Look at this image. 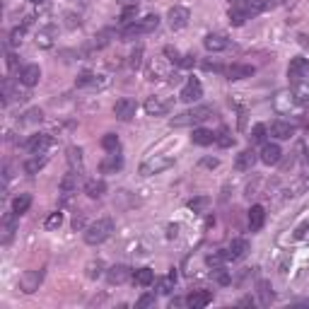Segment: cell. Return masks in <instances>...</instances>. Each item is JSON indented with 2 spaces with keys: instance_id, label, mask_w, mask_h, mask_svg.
Returning a JSON list of instances; mask_svg holds the SVG:
<instances>
[{
  "instance_id": "cell-1",
  "label": "cell",
  "mask_w": 309,
  "mask_h": 309,
  "mask_svg": "<svg viewBox=\"0 0 309 309\" xmlns=\"http://www.w3.org/2000/svg\"><path fill=\"white\" fill-rule=\"evenodd\" d=\"M213 116V107H208V104H200V107H193V109L184 111V114H179V116H174L172 121H169V126L172 128H184V126H193V123H203L205 118Z\"/></svg>"
},
{
  "instance_id": "cell-2",
  "label": "cell",
  "mask_w": 309,
  "mask_h": 309,
  "mask_svg": "<svg viewBox=\"0 0 309 309\" xmlns=\"http://www.w3.org/2000/svg\"><path fill=\"white\" fill-rule=\"evenodd\" d=\"M111 232H114V220L101 218V220H97V222H92L90 227L85 229V242L90 246H97V244H101V242H107L111 237Z\"/></svg>"
},
{
  "instance_id": "cell-3",
  "label": "cell",
  "mask_w": 309,
  "mask_h": 309,
  "mask_svg": "<svg viewBox=\"0 0 309 309\" xmlns=\"http://www.w3.org/2000/svg\"><path fill=\"white\" fill-rule=\"evenodd\" d=\"M157 27H160V17H157V15H147V17L138 19L133 24H128V27L121 32V41H131V39H136V37L150 34V32H154Z\"/></svg>"
},
{
  "instance_id": "cell-4",
  "label": "cell",
  "mask_w": 309,
  "mask_h": 309,
  "mask_svg": "<svg viewBox=\"0 0 309 309\" xmlns=\"http://www.w3.org/2000/svg\"><path fill=\"white\" fill-rule=\"evenodd\" d=\"M288 78H290L292 85L309 80V61H307V58H302V56L292 58L290 65H288Z\"/></svg>"
},
{
  "instance_id": "cell-5",
  "label": "cell",
  "mask_w": 309,
  "mask_h": 309,
  "mask_svg": "<svg viewBox=\"0 0 309 309\" xmlns=\"http://www.w3.org/2000/svg\"><path fill=\"white\" fill-rule=\"evenodd\" d=\"M174 164L172 157H164V154H154L152 160H147V162L140 164V174L143 176H152V174H160L164 169H169Z\"/></svg>"
},
{
  "instance_id": "cell-6",
  "label": "cell",
  "mask_w": 309,
  "mask_h": 309,
  "mask_svg": "<svg viewBox=\"0 0 309 309\" xmlns=\"http://www.w3.org/2000/svg\"><path fill=\"white\" fill-rule=\"evenodd\" d=\"M200 97H203V85H200L196 78H189L186 85L182 87V92H179V99L186 101V104H193V101H198Z\"/></svg>"
},
{
  "instance_id": "cell-7",
  "label": "cell",
  "mask_w": 309,
  "mask_h": 309,
  "mask_svg": "<svg viewBox=\"0 0 309 309\" xmlns=\"http://www.w3.org/2000/svg\"><path fill=\"white\" fill-rule=\"evenodd\" d=\"M136 111H138L136 99H128V97H123V99H118L114 104V116L118 121H131V118L136 116Z\"/></svg>"
},
{
  "instance_id": "cell-8",
  "label": "cell",
  "mask_w": 309,
  "mask_h": 309,
  "mask_svg": "<svg viewBox=\"0 0 309 309\" xmlns=\"http://www.w3.org/2000/svg\"><path fill=\"white\" fill-rule=\"evenodd\" d=\"M172 109V99H162V97H147L145 111L150 116H164Z\"/></svg>"
},
{
  "instance_id": "cell-9",
  "label": "cell",
  "mask_w": 309,
  "mask_h": 309,
  "mask_svg": "<svg viewBox=\"0 0 309 309\" xmlns=\"http://www.w3.org/2000/svg\"><path fill=\"white\" fill-rule=\"evenodd\" d=\"M41 280H44V271H27L22 278H19V288L27 292V295H32V292L39 290Z\"/></svg>"
},
{
  "instance_id": "cell-10",
  "label": "cell",
  "mask_w": 309,
  "mask_h": 309,
  "mask_svg": "<svg viewBox=\"0 0 309 309\" xmlns=\"http://www.w3.org/2000/svg\"><path fill=\"white\" fill-rule=\"evenodd\" d=\"M27 152L29 154H44L48 147H51V136H46V133H37V136H32L27 140Z\"/></svg>"
},
{
  "instance_id": "cell-11",
  "label": "cell",
  "mask_w": 309,
  "mask_h": 309,
  "mask_svg": "<svg viewBox=\"0 0 309 309\" xmlns=\"http://www.w3.org/2000/svg\"><path fill=\"white\" fill-rule=\"evenodd\" d=\"M225 254H227V261H239V259H244L249 254V242L246 239H232V244L225 249Z\"/></svg>"
},
{
  "instance_id": "cell-12",
  "label": "cell",
  "mask_w": 309,
  "mask_h": 309,
  "mask_svg": "<svg viewBox=\"0 0 309 309\" xmlns=\"http://www.w3.org/2000/svg\"><path fill=\"white\" fill-rule=\"evenodd\" d=\"M210 302H213V292L210 290H193L186 297V304L191 309H203V307H208Z\"/></svg>"
},
{
  "instance_id": "cell-13",
  "label": "cell",
  "mask_w": 309,
  "mask_h": 309,
  "mask_svg": "<svg viewBox=\"0 0 309 309\" xmlns=\"http://www.w3.org/2000/svg\"><path fill=\"white\" fill-rule=\"evenodd\" d=\"M167 19H169V27L172 29H184L186 24H189L191 15H189V10L186 8H172L169 10V15H167Z\"/></svg>"
},
{
  "instance_id": "cell-14",
  "label": "cell",
  "mask_w": 309,
  "mask_h": 309,
  "mask_svg": "<svg viewBox=\"0 0 309 309\" xmlns=\"http://www.w3.org/2000/svg\"><path fill=\"white\" fill-rule=\"evenodd\" d=\"M256 73L254 65H244V63H235L225 68V75H227V80H244V78H251Z\"/></svg>"
},
{
  "instance_id": "cell-15",
  "label": "cell",
  "mask_w": 309,
  "mask_h": 309,
  "mask_svg": "<svg viewBox=\"0 0 309 309\" xmlns=\"http://www.w3.org/2000/svg\"><path fill=\"white\" fill-rule=\"evenodd\" d=\"M203 44H205V48H208V51L218 54V51H225V48L229 46V39L225 37V34L215 32V34H208V37L203 39Z\"/></svg>"
},
{
  "instance_id": "cell-16",
  "label": "cell",
  "mask_w": 309,
  "mask_h": 309,
  "mask_svg": "<svg viewBox=\"0 0 309 309\" xmlns=\"http://www.w3.org/2000/svg\"><path fill=\"white\" fill-rule=\"evenodd\" d=\"M121 167H123V157H121L118 152H109L104 160H101V164H99L101 174H116Z\"/></svg>"
},
{
  "instance_id": "cell-17",
  "label": "cell",
  "mask_w": 309,
  "mask_h": 309,
  "mask_svg": "<svg viewBox=\"0 0 309 309\" xmlns=\"http://www.w3.org/2000/svg\"><path fill=\"white\" fill-rule=\"evenodd\" d=\"M133 273H131V268L128 266H111L109 271H107V280L111 282V285H121V282H126L128 278H131Z\"/></svg>"
},
{
  "instance_id": "cell-18",
  "label": "cell",
  "mask_w": 309,
  "mask_h": 309,
  "mask_svg": "<svg viewBox=\"0 0 309 309\" xmlns=\"http://www.w3.org/2000/svg\"><path fill=\"white\" fill-rule=\"evenodd\" d=\"M256 160H259V157H256L254 150H242L235 160V169L237 172H249V169L256 164Z\"/></svg>"
},
{
  "instance_id": "cell-19",
  "label": "cell",
  "mask_w": 309,
  "mask_h": 309,
  "mask_svg": "<svg viewBox=\"0 0 309 309\" xmlns=\"http://www.w3.org/2000/svg\"><path fill=\"white\" fill-rule=\"evenodd\" d=\"M41 78V70H39V65H24L22 70H19V82L24 85V87H34Z\"/></svg>"
},
{
  "instance_id": "cell-20",
  "label": "cell",
  "mask_w": 309,
  "mask_h": 309,
  "mask_svg": "<svg viewBox=\"0 0 309 309\" xmlns=\"http://www.w3.org/2000/svg\"><path fill=\"white\" fill-rule=\"evenodd\" d=\"M264 222H266L264 205H251V210H249V229L251 232H259V229L264 227Z\"/></svg>"
},
{
  "instance_id": "cell-21",
  "label": "cell",
  "mask_w": 309,
  "mask_h": 309,
  "mask_svg": "<svg viewBox=\"0 0 309 309\" xmlns=\"http://www.w3.org/2000/svg\"><path fill=\"white\" fill-rule=\"evenodd\" d=\"M280 154H282V150L275 145V143H266L259 160H261L264 164H278V162H280Z\"/></svg>"
},
{
  "instance_id": "cell-22",
  "label": "cell",
  "mask_w": 309,
  "mask_h": 309,
  "mask_svg": "<svg viewBox=\"0 0 309 309\" xmlns=\"http://www.w3.org/2000/svg\"><path fill=\"white\" fill-rule=\"evenodd\" d=\"M292 133H295V126L288 121H275L271 126V136H275L278 140H288V138H292Z\"/></svg>"
},
{
  "instance_id": "cell-23",
  "label": "cell",
  "mask_w": 309,
  "mask_h": 309,
  "mask_svg": "<svg viewBox=\"0 0 309 309\" xmlns=\"http://www.w3.org/2000/svg\"><path fill=\"white\" fill-rule=\"evenodd\" d=\"M78 184H80V174L78 172H68L61 182V193L63 196H70V193L78 191Z\"/></svg>"
},
{
  "instance_id": "cell-24",
  "label": "cell",
  "mask_w": 309,
  "mask_h": 309,
  "mask_svg": "<svg viewBox=\"0 0 309 309\" xmlns=\"http://www.w3.org/2000/svg\"><path fill=\"white\" fill-rule=\"evenodd\" d=\"M17 213L12 210V213H8L5 218H3V242H10V237L15 235V227H17Z\"/></svg>"
},
{
  "instance_id": "cell-25",
  "label": "cell",
  "mask_w": 309,
  "mask_h": 309,
  "mask_svg": "<svg viewBox=\"0 0 309 309\" xmlns=\"http://www.w3.org/2000/svg\"><path fill=\"white\" fill-rule=\"evenodd\" d=\"M191 140L196 143V145H213L215 143V133L213 131H208V128H196L193 131V136H191Z\"/></svg>"
},
{
  "instance_id": "cell-26",
  "label": "cell",
  "mask_w": 309,
  "mask_h": 309,
  "mask_svg": "<svg viewBox=\"0 0 309 309\" xmlns=\"http://www.w3.org/2000/svg\"><path fill=\"white\" fill-rule=\"evenodd\" d=\"M133 282L136 285H140V288H147V285H152L154 282V271L152 268H138L136 273H133Z\"/></svg>"
},
{
  "instance_id": "cell-27",
  "label": "cell",
  "mask_w": 309,
  "mask_h": 309,
  "mask_svg": "<svg viewBox=\"0 0 309 309\" xmlns=\"http://www.w3.org/2000/svg\"><path fill=\"white\" fill-rule=\"evenodd\" d=\"M246 19H249V12H246L244 5H232V8H229V22H232L235 27H242Z\"/></svg>"
},
{
  "instance_id": "cell-28",
  "label": "cell",
  "mask_w": 309,
  "mask_h": 309,
  "mask_svg": "<svg viewBox=\"0 0 309 309\" xmlns=\"http://www.w3.org/2000/svg\"><path fill=\"white\" fill-rule=\"evenodd\" d=\"M85 193H87L90 198H101V196L107 193V184L97 182V179H90V182L85 184Z\"/></svg>"
},
{
  "instance_id": "cell-29",
  "label": "cell",
  "mask_w": 309,
  "mask_h": 309,
  "mask_svg": "<svg viewBox=\"0 0 309 309\" xmlns=\"http://www.w3.org/2000/svg\"><path fill=\"white\" fill-rule=\"evenodd\" d=\"M292 97L300 101V104H309V82H297L292 85Z\"/></svg>"
},
{
  "instance_id": "cell-30",
  "label": "cell",
  "mask_w": 309,
  "mask_h": 309,
  "mask_svg": "<svg viewBox=\"0 0 309 309\" xmlns=\"http://www.w3.org/2000/svg\"><path fill=\"white\" fill-rule=\"evenodd\" d=\"M29 205H32V196H29V193H19L17 198L12 200V210H15L17 215H24L29 210Z\"/></svg>"
},
{
  "instance_id": "cell-31",
  "label": "cell",
  "mask_w": 309,
  "mask_h": 309,
  "mask_svg": "<svg viewBox=\"0 0 309 309\" xmlns=\"http://www.w3.org/2000/svg\"><path fill=\"white\" fill-rule=\"evenodd\" d=\"M44 164H46V154H41V157H39V154H34L32 160H27V162H24V172H27V174H37L39 169H44Z\"/></svg>"
},
{
  "instance_id": "cell-32",
  "label": "cell",
  "mask_w": 309,
  "mask_h": 309,
  "mask_svg": "<svg viewBox=\"0 0 309 309\" xmlns=\"http://www.w3.org/2000/svg\"><path fill=\"white\" fill-rule=\"evenodd\" d=\"M259 295H261V304H271L273 302V288L268 280H259Z\"/></svg>"
},
{
  "instance_id": "cell-33",
  "label": "cell",
  "mask_w": 309,
  "mask_h": 309,
  "mask_svg": "<svg viewBox=\"0 0 309 309\" xmlns=\"http://www.w3.org/2000/svg\"><path fill=\"white\" fill-rule=\"evenodd\" d=\"M68 162L73 164V172L78 169V174H82V150L80 147H70L68 150Z\"/></svg>"
},
{
  "instance_id": "cell-34",
  "label": "cell",
  "mask_w": 309,
  "mask_h": 309,
  "mask_svg": "<svg viewBox=\"0 0 309 309\" xmlns=\"http://www.w3.org/2000/svg\"><path fill=\"white\" fill-rule=\"evenodd\" d=\"M101 147H104L107 152H118L121 143H118V136H116V133H107V136L101 138Z\"/></svg>"
},
{
  "instance_id": "cell-35",
  "label": "cell",
  "mask_w": 309,
  "mask_h": 309,
  "mask_svg": "<svg viewBox=\"0 0 309 309\" xmlns=\"http://www.w3.org/2000/svg\"><path fill=\"white\" fill-rule=\"evenodd\" d=\"M215 143L220 147H232L235 145V138H232V133H229L227 128H220L218 133H215Z\"/></svg>"
},
{
  "instance_id": "cell-36",
  "label": "cell",
  "mask_w": 309,
  "mask_h": 309,
  "mask_svg": "<svg viewBox=\"0 0 309 309\" xmlns=\"http://www.w3.org/2000/svg\"><path fill=\"white\" fill-rule=\"evenodd\" d=\"M225 261H227V254H225V251H215V254H210L208 259H205V264H208L210 268H215V271H218V268H222V266H225Z\"/></svg>"
},
{
  "instance_id": "cell-37",
  "label": "cell",
  "mask_w": 309,
  "mask_h": 309,
  "mask_svg": "<svg viewBox=\"0 0 309 309\" xmlns=\"http://www.w3.org/2000/svg\"><path fill=\"white\" fill-rule=\"evenodd\" d=\"M266 126L264 123H256L254 128H251V133H249V140H251V145H256V143H264L266 140Z\"/></svg>"
},
{
  "instance_id": "cell-38",
  "label": "cell",
  "mask_w": 309,
  "mask_h": 309,
  "mask_svg": "<svg viewBox=\"0 0 309 309\" xmlns=\"http://www.w3.org/2000/svg\"><path fill=\"white\" fill-rule=\"evenodd\" d=\"M174 282H176V275H174V273H169L167 278L157 280V290L162 292V295H169V292L174 290Z\"/></svg>"
},
{
  "instance_id": "cell-39",
  "label": "cell",
  "mask_w": 309,
  "mask_h": 309,
  "mask_svg": "<svg viewBox=\"0 0 309 309\" xmlns=\"http://www.w3.org/2000/svg\"><path fill=\"white\" fill-rule=\"evenodd\" d=\"M210 205V198L208 196H200V198H193V200H189V208L193 210V213H203V210Z\"/></svg>"
},
{
  "instance_id": "cell-40",
  "label": "cell",
  "mask_w": 309,
  "mask_h": 309,
  "mask_svg": "<svg viewBox=\"0 0 309 309\" xmlns=\"http://www.w3.org/2000/svg\"><path fill=\"white\" fill-rule=\"evenodd\" d=\"M136 15H138V5H128V8H123V12H121V24H133Z\"/></svg>"
},
{
  "instance_id": "cell-41",
  "label": "cell",
  "mask_w": 309,
  "mask_h": 309,
  "mask_svg": "<svg viewBox=\"0 0 309 309\" xmlns=\"http://www.w3.org/2000/svg\"><path fill=\"white\" fill-rule=\"evenodd\" d=\"M244 8H246V12H249V17H254V15H259V12L266 10V3L264 0H249Z\"/></svg>"
},
{
  "instance_id": "cell-42",
  "label": "cell",
  "mask_w": 309,
  "mask_h": 309,
  "mask_svg": "<svg viewBox=\"0 0 309 309\" xmlns=\"http://www.w3.org/2000/svg\"><path fill=\"white\" fill-rule=\"evenodd\" d=\"M63 225V213H51L48 218H46V229H56Z\"/></svg>"
},
{
  "instance_id": "cell-43",
  "label": "cell",
  "mask_w": 309,
  "mask_h": 309,
  "mask_svg": "<svg viewBox=\"0 0 309 309\" xmlns=\"http://www.w3.org/2000/svg\"><path fill=\"white\" fill-rule=\"evenodd\" d=\"M101 268H104V264H101V261H92V264L87 266V278H99Z\"/></svg>"
},
{
  "instance_id": "cell-44",
  "label": "cell",
  "mask_w": 309,
  "mask_h": 309,
  "mask_svg": "<svg viewBox=\"0 0 309 309\" xmlns=\"http://www.w3.org/2000/svg\"><path fill=\"white\" fill-rule=\"evenodd\" d=\"M24 123H39L41 118H44V114H41V109H29L27 114H24Z\"/></svg>"
},
{
  "instance_id": "cell-45",
  "label": "cell",
  "mask_w": 309,
  "mask_h": 309,
  "mask_svg": "<svg viewBox=\"0 0 309 309\" xmlns=\"http://www.w3.org/2000/svg\"><path fill=\"white\" fill-rule=\"evenodd\" d=\"M164 56H167V61H172V63H176V65L182 61V54H179L176 48H172V46H164Z\"/></svg>"
},
{
  "instance_id": "cell-46",
  "label": "cell",
  "mask_w": 309,
  "mask_h": 309,
  "mask_svg": "<svg viewBox=\"0 0 309 309\" xmlns=\"http://www.w3.org/2000/svg\"><path fill=\"white\" fill-rule=\"evenodd\" d=\"M94 75L92 73H82L80 78H78V80H75V85H78V87H87V85H94Z\"/></svg>"
},
{
  "instance_id": "cell-47",
  "label": "cell",
  "mask_w": 309,
  "mask_h": 309,
  "mask_svg": "<svg viewBox=\"0 0 309 309\" xmlns=\"http://www.w3.org/2000/svg\"><path fill=\"white\" fill-rule=\"evenodd\" d=\"M152 304H154V295H143L136 302V309H145V307H152Z\"/></svg>"
},
{
  "instance_id": "cell-48",
  "label": "cell",
  "mask_w": 309,
  "mask_h": 309,
  "mask_svg": "<svg viewBox=\"0 0 309 309\" xmlns=\"http://www.w3.org/2000/svg\"><path fill=\"white\" fill-rule=\"evenodd\" d=\"M203 68L205 70H213V73H225V65L215 63V61H203Z\"/></svg>"
},
{
  "instance_id": "cell-49",
  "label": "cell",
  "mask_w": 309,
  "mask_h": 309,
  "mask_svg": "<svg viewBox=\"0 0 309 309\" xmlns=\"http://www.w3.org/2000/svg\"><path fill=\"white\" fill-rule=\"evenodd\" d=\"M179 65H182V68H193V65H196V56H193V54H184L182 61H179Z\"/></svg>"
},
{
  "instance_id": "cell-50",
  "label": "cell",
  "mask_w": 309,
  "mask_h": 309,
  "mask_svg": "<svg viewBox=\"0 0 309 309\" xmlns=\"http://www.w3.org/2000/svg\"><path fill=\"white\" fill-rule=\"evenodd\" d=\"M140 58H143V48H136V51L131 54V68H140V63H143Z\"/></svg>"
},
{
  "instance_id": "cell-51",
  "label": "cell",
  "mask_w": 309,
  "mask_h": 309,
  "mask_svg": "<svg viewBox=\"0 0 309 309\" xmlns=\"http://www.w3.org/2000/svg\"><path fill=\"white\" fill-rule=\"evenodd\" d=\"M22 37H24V27H17L15 32H12V39H10V41H12V44H19Z\"/></svg>"
},
{
  "instance_id": "cell-52",
  "label": "cell",
  "mask_w": 309,
  "mask_h": 309,
  "mask_svg": "<svg viewBox=\"0 0 309 309\" xmlns=\"http://www.w3.org/2000/svg\"><path fill=\"white\" fill-rule=\"evenodd\" d=\"M218 282H222V285H227V282H229L227 273H222V268H218Z\"/></svg>"
},
{
  "instance_id": "cell-53",
  "label": "cell",
  "mask_w": 309,
  "mask_h": 309,
  "mask_svg": "<svg viewBox=\"0 0 309 309\" xmlns=\"http://www.w3.org/2000/svg\"><path fill=\"white\" fill-rule=\"evenodd\" d=\"M307 229H309V225H302V227L297 229V237H300V239H302V237L307 235Z\"/></svg>"
},
{
  "instance_id": "cell-54",
  "label": "cell",
  "mask_w": 309,
  "mask_h": 309,
  "mask_svg": "<svg viewBox=\"0 0 309 309\" xmlns=\"http://www.w3.org/2000/svg\"><path fill=\"white\" fill-rule=\"evenodd\" d=\"M184 304V300H179V297H174L172 302H169V307H182Z\"/></svg>"
},
{
  "instance_id": "cell-55",
  "label": "cell",
  "mask_w": 309,
  "mask_h": 309,
  "mask_svg": "<svg viewBox=\"0 0 309 309\" xmlns=\"http://www.w3.org/2000/svg\"><path fill=\"white\" fill-rule=\"evenodd\" d=\"M203 164H205V167H218V160H203Z\"/></svg>"
},
{
  "instance_id": "cell-56",
  "label": "cell",
  "mask_w": 309,
  "mask_h": 309,
  "mask_svg": "<svg viewBox=\"0 0 309 309\" xmlns=\"http://www.w3.org/2000/svg\"><path fill=\"white\" fill-rule=\"evenodd\" d=\"M123 8H128V5H138V0H118Z\"/></svg>"
},
{
  "instance_id": "cell-57",
  "label": "cell",
  "mask_w": 309,
  "mask_h": 309,
  "mask_svg": "<svg viewBox=\"0 0 309 309\" xmlns=\"http://www.w3.org/2000/svg\"><path fill=\"white\" fill-rule=\"evenodd\" d=\"M15 63H17V58H15V56L10 54V56H8V65H10V68H15Z\"/></svg>"
},
{
  "instance_id": "cell-58",
  "label": "cell",
  "mask_w": 309,
  "mask_h": 309,
  "mask_svg": "<svg viewBox=\"0 0 309 309\" xmlns=\"http://www.w3.org/2000/svg\"><path fill=\"white\" fill-rule=\"evenodd\" d=\"M239 304H242V307H246V304H254V300H251V297H246V300H242Z\"/></svg>"
},
{
  "instance_id": "cell-59",
  "label": "cell",
  "mask_w": 309,
  "mask_h": 309,
  "mask_svg": "<svg viewBox=\"0 0 309 309\" xmlns=\"http://www.w3.org/2000/svg\"><path fill=\"white\" fill-rule=\"evenodd\" d=\"M229 3H232V5H246L249 0H229Z\"/></svg>"
},
{
  "instance_id": "cell-60",
  "label": "cell",
  "mask_w": 309,
  "mask_h": 309,
  "mask_svg": "<svg viewBox=\"0 0 309 309\" xmlns=\"http://www.w3.org/2000/svg\"><path fill=\"white\" fill-rule=\"evenodd\" d=\"M29 3H34V5H41V3H46V0H29Z\"/></svg>"
}]
</instances>
